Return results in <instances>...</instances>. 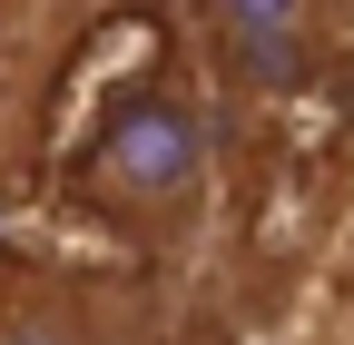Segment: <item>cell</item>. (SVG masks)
Here are the masks:
<instances>
[{"label": "cell", "instance_id": "obj_3", "mask_svg": "<svg viewBox=\"0 0 354 345\" xmlns=\"http://www.w3.org/2000/svg\"><path fill=\"white\" fill-rule=\"evenodd\" d=\"M0 345H88L59 306H0Z\"/></svg>", "mask_w": 354, "mask_h": 345}, {"label": "cell", "instance_id": "obj_2", "mask_svg": "<svg viewBox=\"0 0 354 345\" xmlns=\"http://www.w3.org/2000/svg\"><path fill=\"white\" fill-rule=\"evenodd\" d=\"M207 50L246 99H286L325 60V0H207Z\"/></svg>", "mask_w": 354, "mask_h": 345}, {"label": "cell", "instance_id": "obj_1", "mask_svg": "<svg viewBox=\"0 0 354 345\" xmlns=\"http://www.w3.org/2000/svg\"><path fill=\"white\" fill-rule=\"evenodd\" d=\"M207 178H216V139H207V109L177 69H148L138 89H118V109L79 148V207L109 218L118 237H148V247L197 227Z\"/></svg>", "mask_w": 354, "mask_h": 345}]
</instances>
